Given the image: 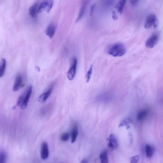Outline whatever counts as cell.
<instances>
[{
    "mask_svg": "<svg viewBox=\"0 0 163 163\" xmlns=\"http://www.w3.org/2000/svg\"><path fill=\"white\" fill-rule=\"evenodd\" d=\"M126 48L124 44L116 43L109 46L107 50V53L114 57H121L126 52Z\"/></svg>",
    "mask_w": 163,
    "mask_h": 163,
    "instance_id": "obj_1",
    "label": "cell"
},
{
    "mask_svg": "<svg viewBox=\"0 0 163 163\" xmlns=\"http://www.w3.org/2000/svg\"><path fill=\"white\" fill-rule=\"evenodd\" d=\"M32 91V87L30 85L25 92L19 97L17 102V105L21 109L24 110L27 107Z\"/></svg>",
    "mask_w": 163,
    "mask_h": 163,
    "instance_id": "obj_2",
    "label": "cell"
},
{
    "mask_svg": "<svg viewBox=\"0 0 163 163\" xmlns=\"http://www.w3.org/2000/svg\"><path fill=\"white\" fill-rule=\"evenodd\" d=\"M158 22L156 17L153 14L148 15L146 19L144 27L146 29H149L153 28H156L158 26Z\"/></svg>",
    "mask_w": 163,
    "mask_h": 163,
    "instance_id": "obj_3",
    "label": "cell"
},
{
    "mask_svg": "<svg viewBox=\"0 0 163 163\" xmlns=\"http://www.w3.org/2000/svg\"><path fill=\"white\" fill-rule=\"evenodd\" d=\"M78 64V60L74 58L71 61L70 67L67 73V77L70 80H72L75 76Z\"/></svg>",
    "mask_w": 163,
    "mask_h": 163,
    "instance_id": "obj_4",
    "label": "cell"
},
{
    "mask_svg": "<svg viewBox=\"0 0 163 163\" xmlns=\"http://www.w3.org/2000/svg\"><path fill=\"white\" fill-rule=\"evenodd\" d=\"M54 4L53 0H45L41 3L38 9V13H41L46 9L47 12L49 13L52 9Z\"/></svg>",
    "mask_w": 163,
    "mask_h": 163,
    "instance_id": "obj_5",
    "label": "cell"
},
{
    "mask_svg": "<svg viewBox=\"0 0 163 163\" xmlns=\"http://www.w3.org/2000/svg\"><path fill=\"white\" fill-rule=\"evenodd\" d=\"M108 146L111 151L116 150L118 147V142L116 136L113 134H111L108 139Z\"/></svg>",
    "mask_w": 163,
    "mask_h": 163,
    "instance_id": "obj_6",
    "label": "cell"
},
{
    "mask_svg": "<svg viewBox=\"0 0 163 163\" xmlns=\"http://www.w3.org/2000/svg\"><path fill=\"white\" fill-rule=\"evenodd\" d=\"M159 36L158 34H154L149 38L145 43L146 46L149 48H153L158 42Z\"/></svg>",
    "mask_w": 163,
    "mask_h": 163,
    "instance_id": "obj_7",
    "label": "cell"
},
{
    "mask_svg": "<svg viewBox=\"0 0 163 163\" xmlns=\"http://www.w3.org/2000/svg\"><path fill=\"white\" fill-rule=\"evenodd\" d=\"M41 156L42 159H47L49 155V150L48 144L46 142H44L42 144L41 148Z\"/></svg>",
    "mask_w": 163,
    "mask_h": 163,
    "instance_id": "obj_8",
    "label": "cell"
},
{
    "mask_svg": "<svg viewBox=\"0 0 163 163\" xmlns=\"http://www.w3.org/2000/svg\"><path fill=\"white\" fill-rule=\"evenodd\" d=\"M23 81V79L21 75H19L16 76L13 89V91H17L20 88L23 86L22 84Z\"/></svg>",
    "mask_w": 163,
    "mask_h": 163,
    "instance_id": "obj_9",
    "label": "cell"
},
{
    "mask_svg": "<svg viewBox=\"0 0 163 163\" xmlns=\"http://www.w3.org/2000/svg\"><path fill=\"white\" fill-rule=\"evenodd\" d=\"M53 88V85L50 87L46 92L43 93L39 97L38 99V101L41 103H44L46 101L52 93Z\"/></svg>",
    "mask_w": 163,
    "mask_h": 163,
    "instance_id": "obj_10",
    "label": "cell"
},
{
    "mask_svg": "<svg viewBox=\"0 0 163 163\" xmlns=\"http://www.w3.org/2000/svg\"><path fill=\"white\" fill-rule=\"evenodd\" d=\"M78 134V127L75 124L73 126L71 131V142L73 144L75 142Z\"/></svg>",
    "mask_w": 163,
    "mask_h": 163,
    "instance_id": "obj_11",
    "label": "cell"
},
{
    "mask_svg": "<svg viewBox=\"0 0 163 163\" xmlns=\"http://www.w3.org/2000/svg\"><path fill=\"white\" fill-rule=\"evenodd\" d=\"M56 27L54 25L51 24L48 25L45 31L46 34L50 39L52 38L56 31Z\"/></svg>",
    "mask_w": 163,
    "mask_h": 163,
    "instance_id": "obj_12",
    "label": "cell"
},
{
    "mask_svg": "<svg viewBox=\"0 0 163 163\" xmlns=\"http://www.w3.org/2000/svg\"><path fill=\"white\" fill-rule=\"evenodd\" d=\"M87 5V1H85L83 3L80 9L78 18L76 20V22H78L81 20L84 16L85 13Z\"/></svg>",
    "mask_w": 163,
    "mask_h": 163,
    "instance_id": "obj_13",
    "label": "cell"
},
{
    "mask_svg": "<svg viewBox=\"0 0 163 163\" xmlns=\"http://www.w3.org/2000/svg\"><path fill=\"white\" fill-rule=\"evenodd\" d=\"M127 1V0H119L118 3L116 5L115 8L120 14L122 13Z\"/></svg>",
    "mask_w": 163,
    "mask_h": 163,
    "instance_id": "obj_14",
    "label": "cell"
},
{
    "mask_svg": "<svg viewBox=\"0 0 163 163\" xmlns=\"http://www.w3.org/2000/svg\"><path fill=\"white\" fill-rule=\"evenodd\" d=\"M148 111L147 109L141 110L137 114V118L139 121H142L148 115Z\"/></svg>",
    "mask_w": 163,
    "mask_h": 163,
    "instance_id": "obj_15",
    "label": "cell"
},
{
    "mask_svg": "<svg viewBox=\"0 0 163 163\" xmlns=\"http://www.w3.org/2000/svg\"><path fill=\"white\" fill-rule=\"evenodd\" d=\"M100 160L102 163H108L109 160L108 152L107 150L103 151L99 156Z\"/></svg>",
    "mask_w": 163,
    "mask_h": 163,
    "instance_id": "obj_16",
    "label": "cell"
},
{
    "mask_svg": "<svg viewBox=\"0 0 163 163\" xmlns=\"http://www.w3.org/2000/svg\"><path fill=\"white\" fill-rule=\"evenodd\" d=\"M145 150L147 157L148 158H151L154 153V150L153 148L150 145L147 144L146 145Z\"/></svg>",
    "mask_w": 163,
    "mask_h": 163,
    "instance_id": "obj_17",
    "label": "cell"
},
{
    "mask_svg": "<svg viewBox=\"0 0 163 163\" xmlns=\"http://www.w3.org/2000/svg\"><path fill=\"white\" fill-rule=\"evenodd\" d=\"M38 5L35 4L32 5L29 9V13L30 15L34 18L36 16V12H38Z\"/></svg>",
    "mask_w": 163,
    "mask_h": 163,
    "instance_id": "obj_18",
    "label": "cell"
},
{
    "mask_svg": "<svg viewBox=\"0 0 163 163\" xmlns=\"http://www.w3.org/2000/svg\"><path fill=\"white\" fill-rule=\"evenodd\" d=\"M6 65V61L4 59H2L0 66V77L1 78L4 75Z\"/></svg>",
    "mask_w": 163,
    "mask_h": 163,
    "instance_id": "obj_19",
    "label": "cell"
},
{
    "mask_svg": "<svg viewBox=\"0 0 163 163\" xmlns=\"http://www.w3.org/2000/svg\"><path fill=\"white\" fill-rule=\"evenodd\" d=\"M131 122V120L129 119H127L123 120L120 123L119 127H121L124 125H125L126 126L127 129H128L130 127V126L129 125L130 123Z\"/></svg>",
    "mask_w": 163,
    "mask_h": 163,
    "instance_id": "obj_20",
    "label": "cell"
},
{
    "mask_svg": "<svg viewBox=\"0 0 163 163\" xmlns=\"http://www.w3.org/2000/svg\"><path fill=\"white\" fill-rule=\"evenodd\" d=\"M93 70V66L92 65H91L89 70H88L86 78L87 81L88 83L90 81L91 75H92Z\"/></svg>",
    "mask_w": 163,
    "mask_h": 163,
    "instance_id": "obj_21",
    "label": "cell"
},
{
    "mask_svg": "<svg viewBox=\"0 0 163 163\" xmlns=\"http://www.w3.org/2000/svg\"><path fill=\"white\" fill-rule=\"evenodd\" d=\"M69 134L67 132L62 133L60 136L61 141L63 142H66L68 141L69 139Z\"/></svg>",
    "mask_w": 163,
    "mask_h": 163,
    "instance_id": "obj_22",
    "label": "cell"
},
{
    "mask_svg": "<svg viewBox=\"0 0 163 163\" xmlns=\"http://www.w3.org/2000/svg\"><path fill=\"white\" fill-rule=\"evenodd\" d=\"M7 155L4 151H1L0 153V161L1 163H5L6 161Z\"/></svg>",
    "mask_w": 163,
    "mask_h": 163,
    "instance_id": "obj_23",
    "label": "cell"
},
{
    "mask_svg": "<svg viewBox=\"0 0 163 163\" xmlns=\"http://www.w3.org/2000/svg\"><path fill=\"white\" fill-rule=\"evenodd\" d=\"M140 156L139 155H137L131 157L130 158V162L131 163H137L139 161Z\"/></svg>",
    "mask_w": 163,
    "mask_h": 163,
    "instance_id": "obj_24",
    "label": "cell"
},
{
    "mask_svg": "<svg viewBox=\"0 0 163 163\" xmlns=\"http://www.w3.org/2000/svg\"><path fill=\"white\" fill-rule=\"evenodd\" d=\"M139 0H130L131 4L133 6H136L138 4Z\"/></svg>",
    "mask_w": 163,
    "mask_h": 163,
    "instance_id": "obj_25",
    "label": "cell"
},
{
    "mask_svg": "<svg viewBox=\"0 0 163 163\" xmlns=\"http://www.w3.org/2000/svg\"><path fill=\"white\" fill-rule=\"evenodd\" d=\"M95 6V4H94L91 5V7L90 11V15L91 16H92L93 15Z\"/></svg>",
    "mask_w": 163,
    "mask_h": 163,
    "instance_id": "obj_26",
    "label": "cell"
},
{
    "mask_svg": "<svg viewBox=\"0 0 163 163\" xmlns=\"http://www.w3.org/2000/svg\"><path fill=\"white\" fill-rule=\"evenodd\" d=\"M128 135H129V137L130 138V144H133V136L132 135V134H131L130 133H129V134Z\"/></svg>",
    "mask_w": 163,
    "mask_h": 163,
    "instance_id": "obj_27",
    "label": "cell"
},
{
    "mask_svg": "<svg viewBox=\"0 0 163 163\" xmlns=\"http://www.w3.org/2000/svg\"><path fill=\"white\" fill-rule=\"evenodd\" d=\"M113 18L114 20H115L118 18V17H117L116 13L114 11L113 12Z\"/></svg>",
    "mask_w": 163,
    "mask_h": 163,
    "instance_id": "obj_28",
    "label": "cell"
},
{
    "mask_svg": "<svg viewBox=\"0 0 163 163\" xmlns=\"http://www.w3.org/2000/svg\"><path fill=\"white\" fill-rule=\"evenodd\" d=\"M81 163H87V160H82V161L80 162Z\"/></svg>",
    "mask_w": 163,
    "mask_h": 163,
    "instance_id": "obj_29",
    "label": "cell"
}]
</instances>
